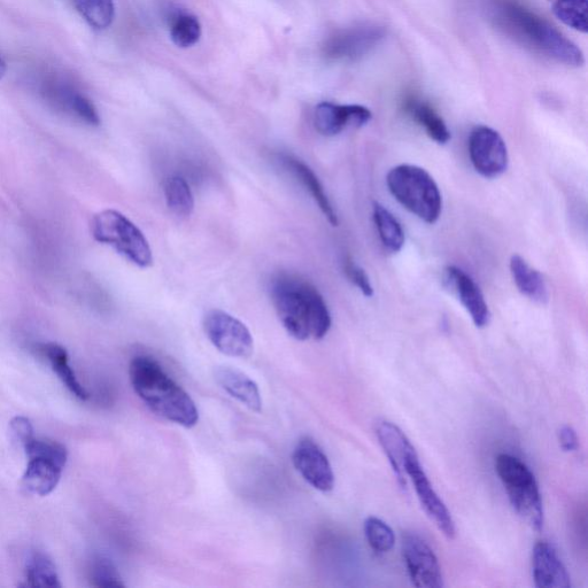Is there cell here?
Wrapping results in <instances>:
<instances>
[{
	"label": "cell",
	"mask_w": 588,
	"mask_h": 588,
	"mask_svg": "<svg viewBox=\"0 0 588 588\" xmlns=\"http://www.w3.org/2000/svg\"><path fill=\"white\" fill-rule=\"evenodd\" d=\"M270 296L283 327L294 339L305 342L328 335L332 324L329 308L312 283L297 275H277Z\"/></svg>",
	"instance_id": "6da1fadb"
},
{
	"label": "cell",
	"mask_w": 588,
	"mask_h": 588,
	"mask_svg": "<svg viewBox=\"0 0 588 588\" xmlns=\"http://www.w3.org/2000/svg\"><path fill=\"white\" fill-rule=\"evenodd\" d=\"M492 19L504 32L528 48L569 67H582V50L544 18L516 0H493Z\"/></svg>",
	"instance_id": "7a4b0ae2"
},
{
	"label": "cell",
	"mask_w": 588,
	"mask_h": 588,
	"mask_svg": "<svg viewBox=\"0 0 588 588\" xmlns=\"http://www.w3.org/2000/svg\"><path fill=\"white\" fill-rule=\"evenodd\" d=\"M129 375L137 396L152 412L181 427H196L199 412L195 401L162 369L159 362L139 355L131 361Z\"/></svg>",
	"instance_id": "3957f363"
},
{
	"label": "cell",
	"mask_w": 588,
	"mask_h": 588,
	"mask_svg": "<svg viewBox=\"0 0 588 588\" xmlns=\"http://www.w3.org/2000/svg\"><path fill=\"white\" fill-rule=\"evenodd\" d=\"M386 183L392 196L425 223H436L443 211V198L438 185L427 170L400 165L390 170Z\"/></svg>",
	"instance_id": "277c9868"
},
{
	"label": "cell",
	"mask_w": 588,
	"mask_h": 588,
	"mask_svg": "<svg viewBox=\"0 0 588 588\" xmlns=\"http://www.w3.org/2000/svg\"><path fill=\"white\" fill-rule=\"evenodd\" d=\"M495 471L504 484L515 512L533 530L543 529L545 515L543 499L535 475L524 462L510 454H500L495 460Z\"/></svg>",
	"instance_id": "5b68a950"
},
{
	"label": "cell",
	"mask_w": 588,
	"mask_h": 588,
	"mask_svg": "<svg viewBox=\"0 0 588 588\" xmlns=\"http://www.w3.org/2000/svg\"><path fill=\"white\" fill-rule=\"evenodd\" d=\"M92 236L97 242L113 249L139 268L153 265V254L143 232L127 216L118 211L106 210L94 216Z\"/></svg>",
	"instance_id": "8992f818"
},
{
	"label": "cell",
	"mask_w": 588,
	"mask_h": 588,
	"mask_svg": "<svg viewBox=\"0 0 588 588\" xmlns=\"http://www.w3.org/2000/svg\"><path fill=\"white\" fill-rule=\"evenodd\" d=\"M204 330L216 350L231 358L246 359L254 350V340L249 328L220 309H213L204 317Z\"/></svg>",
	"instance_id": "52a82bcc"
},
{
	"label": "cell",
	"mask_w": 588,
	"mask_h": 588,
	"mask_svg": "<svg viewBox=\"0 0 588 588\" xmlns=\"http://www.w3.org/2000/svg\"><path fill=\"white\" fill-rule=\"evenodd\" d=\"M469 156L476 172L485 179H497L508 168V150L504 138L494 129L478 126L469 136Z\"/></svg>",
	"instance_id": "ba28073f"
},
{
	"label": "cell",
	"mask_w": 588,
	"mask_h": 588,
	"mask_svg": "<svg viewBox=\"0 0 588 588\" xmlns=\"http://www.w3.org/2000/svg\"><path fill=\"white\" fill-rule=\"evenodd\" d=\"M402 556L414 586L419 588L444 586L438 557L427 541L419 535L407 532L402 536Z\"/></svg>",
	"instance_id": "9c48e42d"
},
{
	"label": "cell",
	"mask_w": 588,
	"mask_h": 588,
	"mask_svg": "<svg viewBox=\"0 0 588 588\" xmlns=\"http://www.w3.org/2000/svg\"><path fill=\"white\" fill-rule=\"evenodd\" d=\"M406 478L414 485V490L419 499L424 512L430 517V520L436 524L437 528L443 532L448 539H454L456 536V526L450 510L447 509L444 501L440 499L438 493L427 474L422 468L419 455L410 459L405 466Z\"/></svg>",
	"instance_id": "30bf717a"
},
{
	"label": "cell",
	"mask_w": 588,
	"mask_h": 588,
	"mask_svg": "<svg viewBox=\"0 0 588 588\" xmlns=\"http://www.w3.org/2000/svg\"><path fill=\"white\" fill-rule=\"evenodd\" d=\"M292 460L298 473L315 490L323 493L334 490V470L326 453L313 439H301L294 448Z\"/></svg>",
	"instance_id": "8fae6325"
},
{
	"label": "cell",
	"mask_w": 588,
	"mask_h": 588,
	"mask_svg": "<svg viewBox=\"0 0 588 588\" xmlns=\"http://www.w3.org/2000/svg\"><path fill=\"white\" fill-rule=\"evenodd\" d=\"M385 36V28L376 25L353 27L332 36L324 49L331 59L358 60L376 49Z\"/></svg>",
	"instance_id": "7c38bea8"
},
{
	"label": "cell",
	"mask_w": 588,
	"mask_h": 588,
	"mask_svg": "<svg viewBox=\"0 0 588 588\" xmlns=\"http://www.w3.org/2000/svg\"><path fill=\"white\" fill-rule=\"evenodd\" d=\"M44 98L57 108L85 125L97 127L100 125L99 114L90 100L72 87L71 84L51 77L43 83Z\"/></svg>",
	"instance_id": "4fadbf2b"
},
{
	"label": "cell",
	"mask_w": 588,
	"mask_h": 588,
	"mask_svg": "<svg viewBox=\"0 0 588 588\" xmlns=\"http://www.w3.org/2000/svg\"><path fill=\"white\" fill-rule=\"evenodd\" d=\"M444 283L461 301V304L477 328L489 326L491 312L479 286L466 272L455 266H448L444 272Z\"/></svg>",
	"instance_id": "5bb4252c"
},
{
	"label": "cell",
	"mask_w": 588,
	"mask_h": 588,
	"mask_svg": "<svg viewBox=\"0 0 588 588\" xmlns=\"http://www.w3.org/2000/svg\"><path fill=\"white\" fill-rule=\"evenodd\" d=\"M373 118L367 107L361 105H336L321 103L317 105L314 123L323 136L334 137L347 127L361 128Z\"/></svg>",
	"instance_id": "9a60e30c"
},
{
	"label": "cell",
	"mask_w": 588,
	"mask_h": 588,
	"mask_svg": "<svg viewBox=\"0 0 588 588\" xmlns=\"http://www.w3.org/2000/svg\"><path fill=\"white\" fill-rule=\"evenodd\" d=\"M375 433L379 445L388 456L394 475L402 489L406 490L407 478L405 475L406 463L417 456L415 447L398 425L388 421L379 420L375 424Z\"/></svg>",
	"instance_id": "2e32d148"
},
{
	"label": "cell",
	"mask_w": 588,
	"mask_h": 588,
	"mask_svg": "<svg viewBox=\"0 0 588 588\" xmlns=\"http://www.w3.org/2000/svg\"><path fill=\"white\" fill-rule=\"evenodd\" d=\"M532 576L538 588H570L571 578L559 554L547 541H539L532 552Z\"/></svg>",
	"instance_id": "e0dca14e"
},
{
	"label": "cell",
	"mask_w": 588,
	"mask_h": 588,
	"mask_svg": "<svg viewBox=\"0 0 588 588\" xmlns=\"http://www.w3.org/2000/svg\"><path fill=\"white\" fill-rule=\"evenodd\" d=\"M66 463L46 456H29L28 464L22 477V489L37 497H46L60 482Z\"/></svg>",
	"instance_id": "ac0fdd59"
},
{
	"label": "cell",
	"mask_w": 588,
	"mask_h": 588,
	"mask_svg": "<svg viewBox=\"0 0 588 588\" xmlns=\"http://www.w3.org/2000/svg\"><path fill=\"white\" fill-rule=\"evenodd\" d=\"M278 162L290 172L296 179L303 184V187L311 193V196L319 205L321 212L326 216L331 226H338V216L334 206L330 203L326 191H324L319 177L303 161L289 156V154H280Z\"/></svg>",
	"instance_id": "d6986e66"
},
{
	"label": "cell",
	"mask_w": 588,
	"mask_h": 588,
	"mask_svg": "<svg viewBox=\"0 0 588 588\" xmlns=\"http://www.w3.org/2000/svg\"><path fill=\"white\" fill-rule=\"evenodd\" d=\"M216 382L245 407L253 412H261L262 398L257 383L252 378L231 367H219L214 373Z\"/></svg>",
	"instance_id": "ffe728a7"
},
{
	"label": "cell",
	"mask_w": 588,
	"mask_h": 588,
	"mask_svg": "<svg viewBox=\"0 0 588 588\" xmlns=\"http://www.w3.org/2000/svg\"><path fill=\"white\" fill-rule=\"evenodd\" d=\"M510 273L523 296L537 304L547 303L549 293L543 275L532 268L521 255L515 254L510 259Z\"/></svg>",
	"instance_id": "44dd1931"
},
{
	"label": "cell",
	"mask_w": 588,
	"mask_h": 588,
	"mask_svg": "<svg viewBox=\"0 0 588 588\" xmlns=\"http://www.w3.org/2000/svg\"><path fill=\"white\" fill-rule=\"evenodd\" d=\"M38 352L49 361L52 370L58 375L60 381L77 399L87 401L90 394L85 390L75 374V371L69 365L68 353L63 346L56 343H46L38 345Z\"/></svg>",
	"instance_id": "7402d4cb"
},
{
	"label": "cell",
	"mask_w": 588,
	"mask_h": 588,
	"mask_svg": "<svg viewBox=\"0 0 588 588\" xmlns=\"http://www.w3.org/2000/svg\"><path fill=\"white\" fill-rule=\"evenodd\" d=\"M406 112L425 133L440 145L451 141V131L448 130L443 118L429 103L417 98H409L405 104Z\"/></svg>",
	"instance_id": "603a6c76"
},
{
	"label": "cell",
	"mask_w": 588,
	"mask_h": 588,
	"mask_svg": "<svg viewBox=\"0 0 588 588\" xmlns=\"http://www.w3.org/2000/svg\"><path fill=\"white\" fill-rule=\"evenodd\" d=\"M26 586L29 587H61L56 564L48 554L35 551L28 556L25 568Z\"/></svg>",
	"instance_id": "cb8c5ba5"
},
{
	"label": "cell",
	"mask_w": 588,
	"mask_h": 588,
	"mask_svg": "<svg viewBox=\"0 0 588 588\" xmlns=\"http://www.w3.org/2000/svg\"><path fill=\"white\" fill-rule=\"evenodd\" d=\"M373 210L378 235L385 249L392 253L400 252L405 245V232L401 224L383 205L374 203Z\"/></svg>",
	"instance_id": "d4e9b609"
},
{
	"label": "cell",
	"mask_w": 588,
	"mask_h": 588,
	"mask_svg": "<svg viewBox=\"0 0 588 588\" xmlns=\"http://www.w3.org/2000/svg\"><path fill=\"white\" fill-rule=\"evenodd\" d=\"M555 17L579 33L588 32L587 0H547Z\"/></svg>",
	"instance_id": "484cf974"
},
{
	"label": "cell",
	"mask_w": 588,
	"mask_h": 588,
	"mask_svg": "<svg viewBox=\"0 0 588 588\" xmlns=\"http://www.w3.org/2000/svg\"><path fill=\"white\" fill-rule=\"evenodd\" d=\"M165 197L169 210L181 218H188L195 210V197L187 181L173 176L165 184Z\"/></svg>",
	"instance_id": "4316f807"
},
{
	"label": "cell",
	"mask_w": 588,
	"mask_h": 588,
	"mask_svg": "<svg viewBox=\"0 0 588 588\" xmlns=\"http://www.w3.org/2000/svg\"><path fill=\"white\" fill-rule=\"evenodd\" d=\"M72 3L92 28L103 30L112 25L115 15L113 0H72Z\"/></svg>",
	"instance_id": "83f0119b"
},
{
	"label": "cell",
	"mask_w": 588,
	"mask_h": 588,
	"mask_svg": "<svg viewBox=\"0 0 588 588\" xmlns=\"http://www.w3.org/2000/svg\"><path fill=\"white\" fill-rule=\"evenodd\" d=\"M365 536L369 546L377 554H385L392 551L396 545V535H394L391 526L386 524L381 518L370 516L363 525Z\"/></svg>",
	"instance_id": "f1b7e54d"
},
{
	"label": "cell",
	"mask_w": 588,
	"mask_h": 588,
	"mask_svg": "<svg viewBox=\"0 0 588 588\" xmlns=\"http://www.w3.org/2000/svg\"><path fill=\"white\" fill-rule=\"evenodd\" d=\"M170 36H172L173 42L183 49L197 44L201 36V26L198 19L188 14L179 15L173 22Z\"/></svg>",
	"instance_id": "f546056e"
},
{
	"label": "cell",
	"mask_w": 588,
	"mask_h": 588,
	"mask_svg": "<svg viewBox=\"0 0 588 588\" xmlns=\"http://www.w3.org/2000/svg\"><path fill=\"white\" fill-rule=\"evenodd\" d=\"M90 578L96 587H125L126 584L115 567V564L105 556H96L91 563Z\"/></svg>",
	"instance_id": "4dcf8cb0"
},
{
	"label": "cell",
	"mask_w": 588,
	"mask_h": 588,
	"mask_svg": "<svg viewBox=\"0 0 588 588\" xmlns=\"http://www.w3.org/2000/svg\"><path fill=\"white\" fill-rule=\"evenodd\" d=\"M345 274L355 286L363 293V296L370 298L374 296V288L365 270L355 265L351 259L344 263Z\"/></svg>",
	"instance_id": "1f68e13d"
},
{
	"label": "cell",
	"mask_w": 588,
	"mask_h": 588,
	"mask_svg": "<svg viewBox=\"0 0 588 588\" xmlns=\"http://www.w3.org/2000/svg\"><path fill=\"white\" fill-rule=\"evenodd\" d=\"M10 429L15 441L21 445L23 441L35 435L34 427L27 417L17 416L10 423Z\"/></svg>",
	"instance_id": "d6a6232c"
},
{
	"label": "cell",
	"mask_w": 588,
	"mask_h": 588,
	"mask_svg": "<svg viewBox=\"0 0 588 588\" xmlns=\"http://www.w3.org/2000/svg\"><path fill=\"white\" fill-rule=\"evenodd\" d=\"M560 446L564 452H575L578 450L579 441L574 428L564 425L559 431Z\"/></svg>",
	"instance_id": "836d02e7"
},
{
	"label": "cell",
	"mask_w": 588,
	"mask_h": 588,
	"mask_svg": "<svg viewBox=\"0 0 588 588\" xmlns=\"http://www.w3.org/2000/svg\"><path fill=\"white\" fill-rule=\"evenodd\" d=\"M6 73V64L2 57H0V80L3 79Z\"/></svg>",
	"instance_id": "e575fe53"
}]
</instances>
